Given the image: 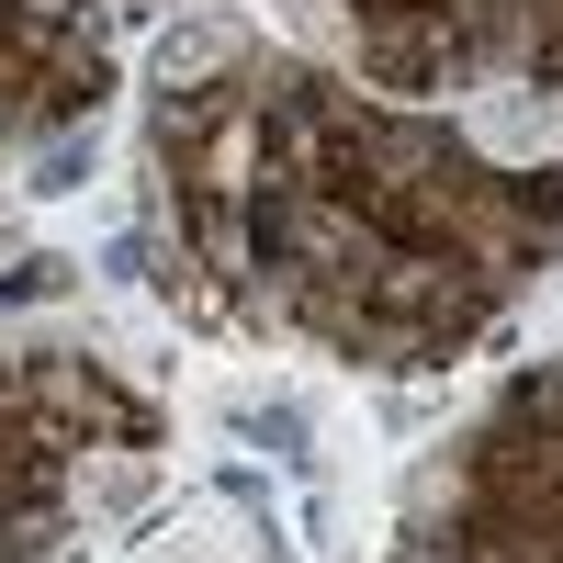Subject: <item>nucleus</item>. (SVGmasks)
I'll list each match as a JSON object with an SVG mask.
<instances>
[{
    "label": "nucleus",
    "mask_w": 563,
    "mask_h": 563,
    "mask_svg": "<svg viewBox=\"0 0 563 563\" xmlns=\"http://www.w3.org/2000/svg\"><path fill=\"white\" fill-rule=\"evenodd\" d=\"M474 147L485 158H552L563 147V102H541V90H474Z\"/></svg>",
    "instance_id": "f257e3e1"
},
{
    "label": "nucleus",
    "mask_w": 563,
    "mask_h": 563,
    "mask_svg": "<svg viewBox=\"0 0 563 563\" xmlns=\"http://www.w3.org/2000/svg\"><path fill=\"white\" fill-rule=\"evenodd\" d=\"M225 57H238V23L203 12V23H180V34L158 45V79H203V68H225Z\"/></svg>",
    "instance_id": "f03ea898"
},
{
    "label": "nucleus",
    "mask_w": 563,
    "mask_h": 563,
    "mask_svg": "<svg viewBox=\"0 0 563 563\" xmlns=\"http://www.w3.org/2000/svg\"><path fill=\"white\" fill-rule=\"evenodd\" d=\"M147 496V462H90L79 474V507H135Z\"/></svg>",
    "instance_id": "7ed1b4c3"
}]
</instances>
